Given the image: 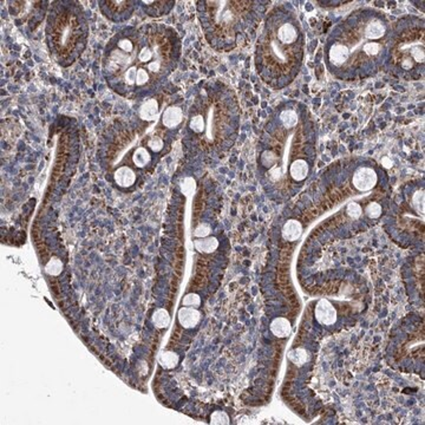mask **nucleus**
I'll use <instances>...</instances> for the list:
<instances>
[{"label":"nucleus","mask_w":425,"mask_h":425,"mask_svg":"<svg viewBox=\"0 0 425 425\" xmlns=\"http://www.w3.org/2000/svg\"><path fill=\"white\" fill-rule=\"evenodd\" d=\"M171 50L166 31L155 26L130 27L118 32L106 45L103 74L116 92L135 98L166 76Z\"/></svg>","instance_id":"nucleus-1"},{"label":"nucleus","mask_w":425,"mask_h":425,"mask_svg":"<svg viewBox=\"0 0 425 425\" xmlns=\"http://www.w3.org/2000/svg\"><path fill=\"white\" fill-rule=\"evenodd\" d=\"M48 14L47 39L51 53L60 65H70L83 52L87 24L75 2H56Z\"/></svg>","instance_id":"nucleus-2"},{"label":"nucleus","mask_w":425,"mask_h":425,"mask_svg":"<svg viewBox=\"0 0 425 425\" xmlns=\"http://www.w3.org/2000/svg\"><path fill=\"white\" fill-rule=\"evenodd\" d=\"M103 4L101 5L103 13L106 17H109L110 19H124L127 18V13H131L133 10V4H136L135 1H102Z\"/></svg>","instance_id":"nucleus-3"},{"label":"nucleus","mask_w":425,"mask_h":425,"mask_svg":"<svg viewBox=\"0 0 425 425\" xmlns=\"http://www.w3.org/2000/svg\"><path fill=\"white\" fill-rule=\"evenodd\" d=\"M377 174L371 168L361 167L354 172L353 175V186L359 191H369L377 184Z\"/></svg>","instance_id":"nucleus-4"},{"label":"nucleus","mask_w":425,"mask_h":425,"mask_svg":"<svg viewBox=\"0 0 425 425\" xmlns=\"http://www.w3.org/2000/svg\"><path fill=\"white\" fill-rule=\"evenodd\" d=\"M315 318L321 325H332L337 320V311L329 300L321 299L315 307Z\"/></svg>","instance_id":"nucleus-5"},{"label":"nucleus","mask_w":425,"mask_h":425,"mask_svg":"<svg viewBox=\"0 0 425 425\" xmlns=\"http://www.w3.org/2000/svg\"><path fill=\"white\" fill-rule=\"evenodd\" d=\"M183 121V112L178 106H169L162 115V126L168 129H174Z\"/></svg>","instance_id":"nucleus-6"},{"label":"nucleus","mask_w":425,"mask_h":425,"mask_svg":"<svg viewBox=\"0 0 425 425\" xmlns=\"http://www.w3.org/2000/svg\"><path fill=\"white\" fill-rule=\"evenodd\" d=\"M160 114V104L159 101L156 98H150L148 101H145L143 104L141 105L138 111V116L141 120L147 121V122H151L159 118Z\"/></svg>","instance_id":"nucleus-7"},{"label":"nucleus","mask_w":425,"mask_h":425,"mask_svg":"<svg viewBox=\"0 0 425 425\" xmlns=\"http://www.w3.org/2000/svg\"><path fill=\"white\" fill-rule=\"evenodd\" d=\"M275 38L280 42L282 45H291L298 39V31L293 24L285 23L279 27L275 33Z\"/></svg>","instance_id":"nucleus-8"},{"label":"nucleus","mask_w":425,"mask_h":425,"mask_svg":"<svg viewBox=\"0 0 425 425\" xmlns=\"http://www.w3.org/2000/svg\"><path fill=\"white\" fill-rule=\"evenodd\" d=\"M330 60L336 66L344 65L346 62L350 60V51L347 45L333 44L330 48Z\"/></svg>","instance_id":"nucleus-9"},{"label":"nucleus","mask_w":425,"mask_h":425,"mask_svg":"<svg viewBox=\"0 0 425 425\" xmlns=\"http://www.w3.org/2000/svg\"><path fill=\"white\" fill-rule=\"evenodd\" d=\"M200 318H201V314H200V312L195 308L183 307L178 312V321H180V324L183 327H186V329L195 327L196 325L199 324Z\"/></svg>","instance_id":"nucleus-10"},{"label":"nucleus","mask_w":425,"mask_h":425,"mask_svg":"<svg viewBox=\"0 0 425 425\" xmlns=\"http://www.w3.org/2000/svg\"><path fill=\"white\" fill-rule=\"evenodd\" d=\"M114 176H115V181H116V183L120 187H123V188L131 187L136 181L135 171L128 166L118 168L116 171H115Z\"/></svg>","instance_id":"nucleus-11"},{"label":"nucleus","mask_w":425,"mask_h":425,"mask_svg":"<svg viewBox=\"0 0 425 425\" xmlns=\"http://www.w3.org/2000/svg\"><path fill=\"white\" fill-rule=\"evenodd\" d=\"M302 234V226L299 221L290 220L285 223L284 228H282V236L287 241H296L301 236Z\"/></svg>","instance_id":"nucleus-12"},{"label":"nucleus","mask_w":425,"mask_h":425,"mask_svg":"<svg viewBox=\"0 0 425 425\" xmlns=\"http://www.w3.org/2000/svg\"><path fill=\"white\" fill-rule=\"evenodd\" d=\"M271 331L278 338H285L291 333V323L285 318H276L272 321Z\"/></svg>","instance_id":"nucleus-13"},{"label":"nucleus","mask_w":425,"mask_h":425,"mask_svg":"<svg viewBox=\"0 0 425 425\" xmlns=\"http://www.w3.org/2000/svg\"><path fill=\"white\" fill-rule=\"evenodd\" d=\"M384 35L385 26L382 25L381 21H372V23L367 24L365 30H364V37L372 42L381 39Z\"/></svg>","instance_id":"nucleus-14"},{"label":"nucleus","mask_w":425,"mask_h":425,"mask_svg":"<svg viewBox=\"0 0 425 425\" xmlns=\"http://www.w3.org/2000/svg\"><path fill=\"white\" fill-rule=\"evenodd\" d=\"M290 172L291 176H292L296 181H303L307 177L308 174L307 162L303 160H296L292 163V166H291Z\"/></svg>","instance_id":"nucleus-15"},{"label":"nucleus","mask_w":425,"mask_h":425,"mask_svg":"<svg viewBox=\"0 0 425 425\" xmlns=\"http://www.w3.org/2000/svg\"><path fill=\"white\" fill-rule=\"evenodd\" d=\"M151 161V156L149 154L148 149L145 147H138L135 149L132 154V162L133 165L138 168H143V167L148 166L149 162Z\"/></svg>","instance_id":"nucleus-16"},{"label":"nucleus","mask_w":425,"mask_h":425,"mask_svg":"<svg viewBox=\"0 0 425 425\" xmlns=\"http://www.w3.org/2000/svg\"><path fill=\"white\" fill-rule=\"evenodd\" d=\"M194 246L201 253H212L218 247V241L216 238H203L201 240H196Z\"/></svg>","instance_id":"nucleus-17"},{"label":"nucleus","mask_w":425,"mask_h":425,"mask_svg":"<svg viewBox=\"0 0 425 425\" xmlns=\"http://www.w3.org/2000/svg\"><path fill=\"white\" fill-rule=\"evenodd\" d=\"M153 323L155 326L159 327V329H165V327L169 326L170 315L168 313V311L165 308L157 309L153 315Z\"/></svg>","instance_id":"nucleus-18"},{"label":"nucleus","mask_w":425,"mask_h":425,"mask_svg":"<svg viewBox=\"0 0 425 425\" xmlns=\"http://www.w3.org/2000/svg\"><path fill=\"white\" fill-rule=\"evenodd\" d=\"M178 360H180V358H178L177 354L170 351L163 352L159 357V363L165 367V369H172V367H175L178 364Z\"/></svg>","instance_id":"nucleus-19"},{"label":"nucleus","mask_w":425,"mask_h":425,"mask_svg":"<svg viewBox=\"0 0 425 425\" xmlns=\"http://www.w3.org/2000/svg\"><path fill=\"white\" fill-rule=\"evenodd\" d=\"M288 359L292 361L296 365H303L309 359L307 351L303 348H294L288 353Z\"/></svg>","instance_id":"nucleus-20"},{"label":"nucleus","mask_w":425,"mask_h":425,"mask_svg":"<svg viewBox=\"0 0 425 425\" xmlns=\"http://www.w3.org/2000/svg\"><path fill=\"white\" fill-rule=\"evenodd\" d=\"M280 121L284 124L285 128L291 129L298 124V115L293 110H285L280 114Z\"/></svg>","instance_id":"nucleus-21"},{"label":"nucleus","mask_w":425,"mask_h":425,"mask_svg":"<svg viewBox=\"0 0 425 425\" xmlns=\"http://www.w3.org/2000/svg\"><path fill=\"white\" fill-rule=\"evenodd\" d=\"M205 118H203L202 114H197L191 116L189 121V128L193 130L195 133H202L205 132Z\"/></svg>","instance_id":"nucleus-22"},{"label":"nucleus","mask_w":425,"mask_h":425,"mask_svg":"<svg viewBox=\"0 0 425 425\" xmlns=\"http://www.w3.org/2000/svg\"><path fill=\"white\" fill-rule=\"evenodd\" d=\"M381 50H382V45L376 42H366V44H364L363 47H361V52L369 57L377 56V54L381 52Z\"/></svg>","instance_id":"nucleus-23"},{"label":"nucleus","mask_w":425,"mask_h":425,"mask_svg":"<svg viewBox=\"0 0 425 425\" xmlns=\"http://www.w3.org/2000/svg\"><path fill=\"white\" fill-rule=\"evenodd\" d=\"M412 206L420 215L424 214V191L420 190L412 196Z\"/></svg>","instance_id":"nucleus-24"},{"label":"nucleus","mask_w":425,"mask_h":425,"mask_svg":"<svg viewBox=\"0 0 425 425\" xmlns=\"http://www.w3.org/2000/svg\"><path fill=\"white\" fill-rule=\"evenodd\" d=\"M45 269H46V272L50 275H58L60 274V272H62L63 269V263L62 261L59 259H57V257H54V259H51L47 262L46 267H45Z\"/></svg>","instance_id":"nucleus-25"},{"label":"nucleus","mask_w":425,"mask_h":425,"mask_svg":"<svg viewBox=\"0 0 425 425\" xmlns=\"http://www.w3.org/2000/svg\"><path fill=\"white\" fill-rule=\"evenodd\" d=\"M147 147L150 148L155 153H159V151L162 150L163 147H165V142H163L161 136L153 135L150 136V138L147 141Z\"/></svg>","instance_id":"nucleus-26"},{"label":"nucleus","mask_w":425,"mask_h":425,"mask_svg":"<svg viewBox=\"0 0 425 425\" xmlns=\"http://www.w3.org/2000/svg\"><path fill=\"white\" fill-rule=\"evenodd\" d=\"M212 424H229V417L226 412L215 411L211 417Z\"/></svg>","instance_id":"nucleus-27"},{"label":"nucleus","mask_w":425,"mask_h":425,"mask_svg":"<svg viewBox=\"0 0 425 425\" xmlns=\"http://www.w3.org/2000/svg\"><path fill=\"white\" fill-rule=\"evenodd\" d=\"M365 212L369 217L377 218V217L381 216V214H382V207L378 205V203L372 202V203H370L369 206H367L366 209H365Z\"/></svg>","instance_id":"nucleus-28"},{"label":"nucleus","mask_w":425,"mask_h":425,"mask_svg":"<svg viewBox=\"0 0 425 425\" xmlns=\"http://www.w3.org/2000/svg\"><path fill=\"white\" fill-rule=\"evenodd\" d=\"M181 188H182V191H183L186 195H189V194H191L194 190H195V181H194L191 177L184 178V180L182 181Z\"/></svg>","instance_id":"nucleus-29"},{"label":"nucleus","mask_w":425,"mask_h":425,"mask_svg":"<svg viewBox=\"0 0 425 425\" xmlns=\"http://www.w3.org/2000/svg\"><path fill=\"white\" fill-rule=\"evenodd\" d=\"M346 212H347L348 216H351L352 218H358L361 215V212H363L360 206L358 205V203H354V202H352L347 206V209H346Z\"/></svg>","instance_id":"nucleus-30"},{"label":"nucleus","mask_w":425,"mask_h":425,"mask_svg":"<svg viewBox=\"0 0 425 425\" xmlns=\"http://www.w3.org/2000/svg\"><path fill=\"white\" fill-rule=\"evenodd\" d=\"M201 302V298L195 293H189L184 297L183 305L184 306H199Z\"/></svg>","instance_id":"nucleus-31"},{"label":"nucleus","mask_w":425,"mask_h":425,"mask_svg":"<svg viewBox=\"0 0 425 425\" xmlns=\"http://www.w3.org/2000/svg\"><path fill=\"white\" fill-rule=\"evenodd\" d=\"M211 227H209L207 223H201L195 229V232H194V236H195V238H206V236H208L209 234H211Z\"/></svg>","instance_id":"nucleus-32"}]
</instances>
